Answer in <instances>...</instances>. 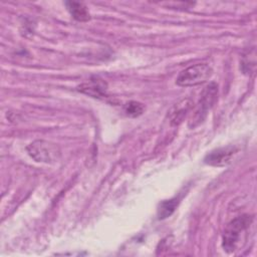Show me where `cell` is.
<instances>
[{
    "label": "cell",
    "instance_id": "2",
    "mask_svg": "<svg viewBox=\"0 0 257 257\" xmlns=\"http://www.w3.org/2000/svg\"><path fill=\"white\" fill-rule=\"evenodd\" d=\"M26 150L28 155L34 161L45 164H53L57 162L61 155L60 148L56 144L44 140H36L32 142Z\"/></svg>",
    "mask_w": 257,
    "mask_h": 257
},
{
    "label": "cell",
    "instance_id": "1",
    "mask_svg": "<svg viewBox=\"0 0 257 257\" xmlns=\"http://www.w3.org/2000/svg\"><path fill=\"white\" fill-rule=\"evenodd\" d=\"M253 218L249 215H242L233 219L225 228L222 240L223 249L232 253L241 246V241L245 239L247 230L249 229Z\"/></svg>",
    "mask_w": 257,
    "mask_h": 257
},
{
    "label": "cell",
    "instance_id": "3",
    "mask_svg": "<svg viewBox=\"0 0 257 257\" xmlns=\"http://www.w3.org/2000/svg\"><path fill=\"white\" fill-rule=\"evenodd\" d=\"M213 70L207 63H197L182 70L176 80L180 86H194L209 80Z\"/></svg>",
    "mask_w": 257,
    "mask_h": 257
},
{
    "label": "cell",
    "instance_id": "8",
    "mask_svg": "<svg viewBox=\"0 0 257 257\" xmlns=\"http://www.w3.org/2000/svg\"><path fill=\"white\" fill-rule=\"evenodd\" d=\"M189 106H190V102L187 99L182 100L180 103L174 106V108L171 111V119L173 124H178L180 121H182Z\"/></svg>",
    "mask_w": 257,
    "mask_h": 257
},
{
    "label": "cell",
    "instance_id": "6",
    "mask_svg": "<svg viewBox=\"0 0 257 257\" xmlns=\"http://www.w3.org/2000/svg\"><path fill=\"white\" fill-rule=\"evenodd\" d=\"M106 82L98 77H95L91 78L89 82L80 84L77 87V90L85 94H88L92 97H103L106 94Z\"/></svg>",
    "mask_w": 257,
    "mask_h": 257
},
{
    "label": "cell",
    "instance_id": "5",
    "mask_svg": "<svg viewBox=\"0 0 257 257\" xmlns=\"http://www.w3.org/2000/svg\"><path fill=\"white\" fill-rule=\"evenodd\" d=\"M237 154L238 149L232 145L218 148L207 154L204 159V163L209 166L223 167L230 164Z\"/></svg>",
    "mask_w": 257,
    "mask_h": 257
},
{
    "label": "cell",
    "instance_id": "7",
    "mask_svg": "<svg viewBox=\"0 0 257 257\" xmlns=\"http://www.w3.org/2000/svg\"><path fill=\"white\" fill-rule=\"evenodd\" d=\"M66 8L69 11L70 15L77 21H87L90 19L89 12L86 6L81 2L76 1H67L65 2Z\"/></svg>",
    "mask_w": 257,
    "mask_h": 257
},
{
    "label": "cell",
    "instance_id": "9",
    "mask_svg": "<svg viewBox=\"0 0 257 257\" xmlns=\"http://www.w3.org/2000/svg\"><path fill=\"white\" fill-rule=\"evenodd\" d=\"M177 201H178L177 199L163 201L159 205V208H158L159 219H165V218H168L169 216H171L177 207V204H178Z\"/></svg>",
    "mask_w": 257,
    "mask_h": 257
},
{
    "label": "cell",
    "instance_id": "4",
    "mask_svg": "<svg viewBox=\"0 0 257 257\" xmlns=\"http://www.w3.org/2000/svg\"><path fill=\"white\" fill-rule=\"evenodd\" d=\"M217 97H218V86L215 82H212L209 85H207L202 91L201 98L196 107L195 113L192 116V119L190 121L191 126H195L204 120V118L208 113V110H210L211 107L216 102Z\"/></svg>",
    "mask_w": 257,
    "mask_h": 257
},
{
    "label": "cell",
    "instance_id": "10",
    "mask_svg": "<svg viewBox=\"0 0 257 257\" xmlns=\"http://www.w3.org/2000/svg\"><path fill=\"white\" fill-rule=\"evenodd\" d=\"M124 112L126 115L136 117L141 115L145 110V105L139 101H130L124 104Z\"/></svg>",
    "mask_w": 257,
    "mask_h": 257
}]
</instances>
